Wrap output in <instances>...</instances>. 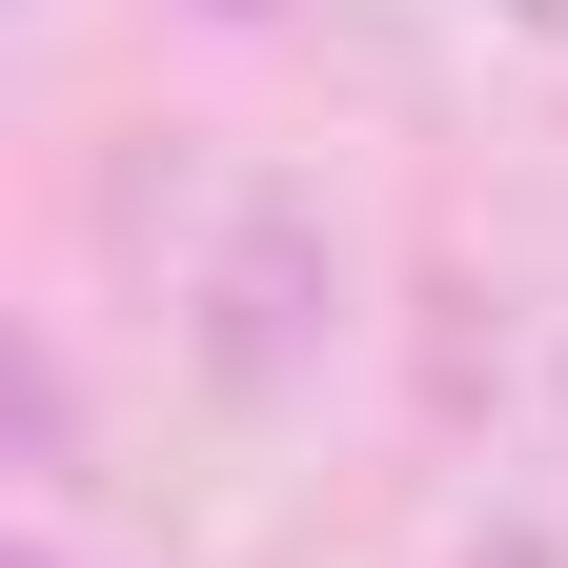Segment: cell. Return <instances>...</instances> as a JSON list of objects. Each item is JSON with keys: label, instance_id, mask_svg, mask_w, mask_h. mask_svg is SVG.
Masks as SVG:
<instances>
[{"label": "cell", "instance_id": "1", "mask_svg": "<svg viewBox=\"0 0 568 568\" xmlns=\"http://www.w3.org/2000/svg\"><path fill=\"white\" fill-rule=\"evenodd\" d=\"M183 345H203V386H224V406H284V386H305L325 366V325H345V244H325V203H244V224L224 244H203V284H183Z\"/></svg>", "mask_w": 568, "mask_h": 568}, {"label": "cell", "instance_id": "2", "mask_svg": "<svg viewBox=\"0 0 568 568\" xmlns=\"http://www.w3.org/2000/svg\"><path fill=\"white\" fill-rule=\"evenodd\" d=\"M21 487H82V366H61V325H21Z\"/></svg>", "mask_w": 568, "mask_h": 568}, {"label": "cell", "instance_id": "3", "mask_svg": "<svg viewBox=\"0 0 568 568\" xmlns=\"http://www.w3.org/2000/svg\"><path fill=\"white\" fill-rule=\"evenodd\" d=\"M183 21H224V41H264V21H284V0H183Z\"/></svg>", "mask_w": 568, "mask_h": 568}, {"label": "cell", "instance_id": "4", "mask_svg": "<svg viewBox=\"0 0 568 568\" xmlns=\"http://www.w3.org/2000/svg\"><path fill=\"white\" fill-rule=\"evenodd\" d=\"M0 568H82V548H61V528H21V548H0Z\"/></svg>", "mask_w": 568, "mask_h": 568}, {"label": "cell", "instance_id": "5", "mask_svg": "<svg viewBox=\"0 0 568 568\" xmlns=\"http://www.w3.org/2000/svg\"><path fill=\"white\" fill-rule=\"evenodd\" d=\"M508 21H528V41H568V0H508Z\"/></svg>", "mask_w": 568, "mask_h": 568}]
</instances>
